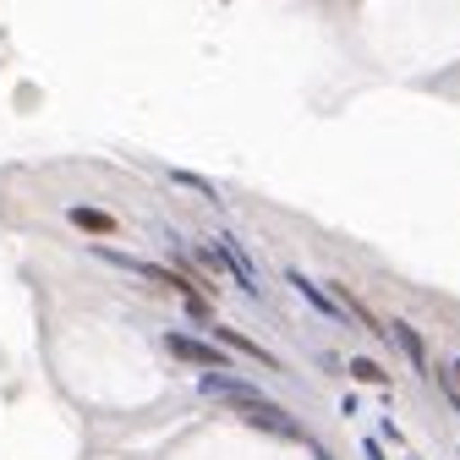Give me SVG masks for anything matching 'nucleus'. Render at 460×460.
Here are the masks:
<instances>
[{
	"mask_svg": "<svg viewBox=\"0 0 460 460\" xmlns=\"http://www.w3.org/2000/svg\"><path fill=\"white\" fill-rule=\"evenodd\" d=\"M203 400H225V406H236L242 417L247 411H258V406H269V394L263 389H252L247 378H236V373H203Z\"/></svg>",
	"mask_w": 460,
	"mask_h": 460,
	"instance_id": "1",
	"label": "nucleus"
},
{
	"mask_svg": "<svg viewBox=\"0 0 460 460\" xmlns=\"http://www.w3.org/2000/svg\"><path fill=\"white\" fill-rule=\"evenodd\" d=\"M164 351H170V357H181V362H198L203 373H230V357L219 351V345H203V340H192V334H176V329L164 334Z\"/></svg>",
	"mask_w": 460,
	"mask_h": 460,
	"instance_id": "2",
	"label": "nucleus"
},
{
	"mask_svg": "<svg viewBox=\"0 0 460 460\" xmlns=\"http://www.w3.org/2000/svg\"><path fill=\"white\" fill-rule=\"evenodd\" d=\"M384 340H394L400 351H406V362H411L417 373H428V340H422V334H417V329H411L406 318H394V323L384 329Z\"/></svg>",
	"mask_w": 460,
	"mask_h": 460,
	"instance_id": "3",
	"label": "nucleus"
},
{
	"mask_svg": "<svg viewBox=\"0 0 460 460\" xmlns=\"http://www.w3.org/2000/svg\"><path fill=\"white\" fill-rule=\"evenodd\" d=\"M66 225H72V230H83V236H115V230H121V219H115V214H104V208H88V203L66 208Z\"/></svg>",
	"mask_w": 460,
	"mask_h": 460,
	"instance_id": "4",
	"label": "nucleus"
},
{
	"mask_svg": "<svg viewBox=\"0 0 460 460\" xmlns=\"http://www.w3.org/2000/svg\"><path fill=\"white\" fill-rule=\"evenodd\" d=\"M285 279H291V285H296V291H302V296H307V302H313V307H318L323 318H334V323H351V318L340 313V302H334V296L323 291V285H313V279H307L302 269H285Z\"/></svg>",
	"mask_w": 460,
	"mask_h": 460,
	"instance_id": "5",
	"label": "nucleus"
},
{
	"mask_svg": "<svg viewBox=\"0 0 460 460\" xmlns=\"http://www.w3.org/2000/svg\"><path fill=\"white\" fill-rule=\"evenodd\" d=\"M247 422H252V428H269V433H279V438H302V422H291L279 406H258V411H247Z\"/></svg>",
	"mask_w": 460,
	"mask_h": 460,
	"instance_id": "6",
	"label": "nucleus"
},
{
	"mask_svg": "<svg viewBox=\"0 0 460 460\" xmlns=\"http://www.w3.org/2000/svg\"><path fill=\"white\" fill-rule=\"evenodd\" d=\"M219 345H236V351H242V357H258V362H263L269 373H285V362H279L274 351H263V345H258V340H247V334H236V329H219Z\"/></svg>",
	"mask_w": 460,
	"mask_h": 460,
	"instance_id": "7",
	"label": "nucleus"
},
{
	"mask_svg": "<svg viewBox=\"0 0 460 460\" xmlns=\"http://www.w3.org/2000/svg\"><path fill=\"white\" fill-rule=\"evenodd\" d=\"M351 373H357V378H367V384H384V367H378V362H367V357H351Z\"/></svg>",
	"mask_w": 460,
	"mask_h": 460,
	"instance_id": "8",
	"label": "nucleus"
},
{
	"mask_svg": "<svg viewBox=\"0 0 460 460\" xmlns=\"http://www.w3.org/2000/svg\"><path fill=\"white\" fill-rule=\"evenodd\" d=\"M367 460H389V455H384V444H378V438H367Z\"/></svg>",
	"mask_w": 460,
	"mask_h": 460,
	"instance_id": "9",
	"label": "nucleus"
},
{
	"mask_svg": "<svg viewBox=\"0 0 460 460\" xmlns=\"http://www.w3.org/2000/svg\"><path fill=\"white\" fill-rule=\"evenodd\" d=\"M455 378H460V362H455Z\"/></svg>",
	"mask_w": 460,
	"mask_h": 460,
	"instance_id": "10",
	"label": "nucleus"
}]
</instances>
